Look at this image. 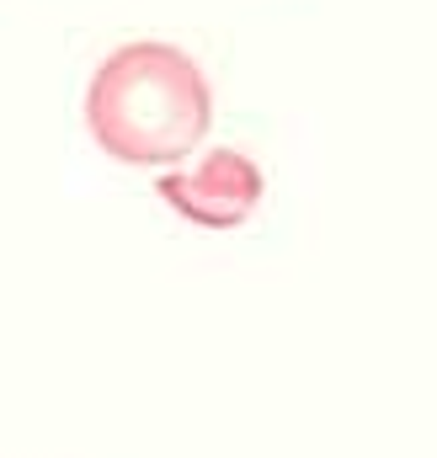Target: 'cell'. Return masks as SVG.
<instances>
[{"label":"cell","mask_w":437,"mask_h":458,"mask_svg":"<svg viewBox=\"0 0 437 458\" xmlns=\"http://www.w3.org/2000/svg\"><path fill=\"white\" fill-rule=\"evenodd\" d=\"M261 165L240 149H209L193 171H171L155 182V192L198 229H235L261 203Z\"/></svg>","instance_id":"obj_2"},{"label":"cell","mask_w":437,"mask_h":458,"mask_svg":"<svg viewBox=\"0 0 437 458\" xmlns=\"http://www.w3.org/2000/svg\"><path fill=\"white\" fill-rule=\"evenodd\" d=\"M214 91L171 43H123L86 86V128L123 165H171L209 139Z\"/></svg>","instance_id":"obj_1"}]
</instances>
